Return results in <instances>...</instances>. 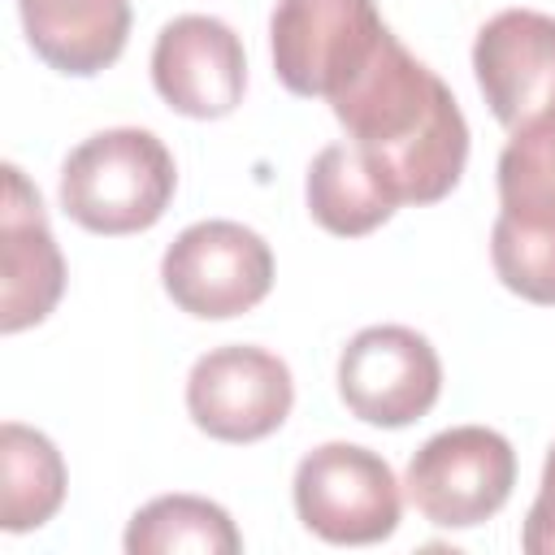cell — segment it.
<instances>
[{
    "instance_id": "7a4b0ae2",
    "label": "cell",
    "mask_w": 555,
    "mask_h": 555,
    "mask_svg": "<svg viewBox=\"0 0 555 555\" xmlns=\"http://www.w3.org/2000/svg\"><path fill=\"white\" fill-rule=\"evenodd\" d=\"M178 186L169 147L139 126H113L82 139L61 165V208L91 234L152 230Z\"/></svg>"
},
{
    "instance_id": "3957f363",
    "label": "cell",
    "mask_w": 555,
    "mask_h": 555,
    "mask_svg": "<svg viewBox=\"0 0 555 555\" xmlns=\"http://www.w3.org/2000/svg\"><path fill=\"white\" fill-rule=\"evenodd\" d=\"M390 26L373 0H278L269 17L273 69L291 95L330 100L382 48Z\"/></svg>"
},
{
    "instance_id": "ba28073f",
    "label": "cell",
    "mask_w": 555,
    "mask_h": 555,
    "mask_svg": "<svg viewBox=\"0 0 555 555\" xmlns=\"http://www.w3.org/2000/svg\"><path fill=\"white\" fill-rule=\"evenodd\" d=\"M295 382L286 360L264 347L230 343L195 360L186 377V412L217 442H260L291 416Z\"/></svg>"
},
{
    "instance_id": "d6986e66",
    "label": "cell",
    "mask_w": 555,
    "mask_h": 555,
    "mask_svg": "<svg viewBox=\"0 0 555 555\" xmlns=\"http://www.w3.org/2000/svg\"><path fill=\"white\" fill-rule=\"evenodd\" d=\"M542 486H555V447L546 451V464H542Z\"/></svg>"
},
{
    "instance_id": "52a82bcc",
    "label": "cell",
    "mask_w": 555,
    "mask_h": 555,
    "mask_svg": "<svg viewBox=\"0 0 555 555\" xmlns=\"http://www.w3.org/2000/svg\"><path fill=\"white\" fill-rule=\"evenodd\" d=\"M338 395L351 416L377 429H403L438 403L442 360L408 325H369L338 356Z\"/></svg>"
},
{
    "instance_id": "7c38bea8",
    "label": "cell",
    "mask_w": 555,
    "mask_h": 555,
    "mask_svg": "<svg viewBox=\"0 0 555 555\" xmlns=\"http://www.w3.org/2000/svg\"><path fill=\"white\" fill-rule=\"evenodd\" d=\"M26 39L61 74L108 69L130 39V0H17Z\"/></svg>"
},
{
    "instance_id": "9c48e42d",
    "label": "cell",
    "mask_w": 555,
    "mask_h": 555,
    "mask_svg": "<svg viewBox=\"0 0 555 555\" xmlns=\"http://www.w3.org/2000/svg\"><path fill=\"white\" fill-rule=\"evenodd\" d=\"M152 82L160 100L182 117H225L247 87L243 39L208 13H182L160 26L152 48Z\"/></svg>"
},
{
    "instance_id": "2e32d148",
    "label": "cell",
    "mask_w": 555,
    "mask_h": 555,
    "mask_svg": "<svg viewBox=\"0 0 555 555\" xmlns=\"http://www.w3.org/2000/svg\"><path fill=\"white\" fill-rule=\"evenodd\" d=\"M126 551L130 555H178V551L234 555L243 551V538L221 503L199 494H160L130 516Z\"/></svg>"
},
{
    "instance_id": "30bf717a",
    "label": "cell",
    "mask_w": 555,
    "mask_h": 555,
    "mask_svg": "<svg viewBox=\"0 0 555 555\" xmlns=\"http://www.w3.org/2000/svg\"><path fill=\"white\" fill-rule=\"evenodd\" d=\"M473 74L499 126L516 130L555 100V17L538 9L494 13L473 43Z\"/></svg>"
},
{
    "instance_id": "9a60e30c",
    "label": "cell",
    "mask_w": 555,
    "mask_h": 555,
    "mask_svg": "<svg viewBox=\"0 0 555 555\" xmlns=\"http://www.w3.org/2000/svg\"><path fill=\"white\" fill-rule=\"evenodd\" d=\"M0 525L9 533L39 529L65 503V460L56 442L30 425H0Z\"/></svg>"
},
{
    "instance_id": "5b68a950",
    "label": "cell",
    "mask_w": 555,
    "mask_h": 555,
    "mask_svg": "<svg viewBox=\"0 0 555 555\" xmlns=\"http://www.w3.org/2000/svg\"><path fill=\"white\" fill-rule=\"evenodd\" d=\"M408 499L438 529L490 520L516 486V451L499 429L455 425L434 434L408 464Z\"/></svg>"
},
{
    "instance_id": "5bb4252c",
    "label": "cell",
    "mask_w": 555,
    "mask_h": 555,
    "mask_svg": "<svg viewBox=\"0 0 555 555\" xmlns=\"http://www.w3.org/2000/svg\"><path fill=\"white\" fill-rule=\"evenodd\" d=\"M304 195H308L312 221L338 238H360L382 221H390L399 208L395 195L377 182V173L351 143H330L312 156Z\"/></svg>"
},
{
    "instance_id": "277c9868",
    "label": "cell",
    "mask_w": 555,
    "mask_h": 555,
    "mask_svg": "<svg viewBox=\"0 0 555 555\" xmlns=\"http://www.w3.org/2000/svg\"><path fill=\"white\" fill-rule=\"evenodd\" d=\"M299 520L334 546H373L399 529L403 494L395 468L356 442L312 447L295 468Z\"/></svg>"
},
{
    "instance_id": "8992f818",
    "label": "cell",
    "mask_w": 555,
    "mask_h": 555,
    "mask_svg": "<svg viewBox=\"0 0 555 555\" xmlns=\"http://www.w3.org/2000/svg\"><path fill=\"white\" fill-rule=\"evenodd\" d=\"M165 295L204 321L251 312L273 286V251L243 221H195L160 260Z\"/></svg>"
},
{
    "instance_id": "6da1fadb",
    "label": "cell",
    "mask_w": 555,
    "mask_h": 555,
    "mask_svg": "<svg viewBox=\"0 0 555 555\" xmlns=\"http://www.w3.org/2000/svg\"><path fill=\"white\" fill-rule=\"evenodd\" d=\"M325 104L395 204H438L455 191L468 160V121L451 87L395 35Z\"/></svg>"
},
{
    "instance_id": "4fadbf2b",
    "label": "cell",
    "mask_w": 555,
    "mask_h": 555,
    "mask_svg": "<svg viewBox=\"0 0 555 555\" xmlns=\"http://www.w3.org/2000/svg\"><path fill=\"white\" fill-rule=\"evenodd\" d=\"M490 260L499 282L512 295L529 304H555V195L551 191H499Z\"/></svg>"
},
{
    "instance_id": "8fae6325",
    "label": "cell",
    "mask_w": 555,
    "mask_h": 555,
    "mask_svg": "<svg viewBox=\"0 0 555 555\" xmlns=\"http://www.w3.org/2000/svg\"><path fill=\"white\" fill-rule=\"evenodd\" d=\"M0 243H4V295H0V330L17 334L39 325L61 291L65 260L48 230V212L39 191L26 182L17 165H4V208H0Z\"/></svg>"
},
{
    "instance_id": "e0dca14e",
    "label": "cell",
    "mask_w": 555,
    "mask_h": 555,
    "mask_svg": "<svg viewBox=\"0 0 555 555\" xmlns=\"http://www.w3.org/2000/svg\"><path fill=\"white\" fill-rule=\"evenodd\" d=\"M499 191H551L555 195V100L512 130L499 156Z\"/></svg>"
},
{
    "instance_id": "ac0fdd59",
    "label": "cell",
    "mask_w": 555,
    "mask_h": 555,
    "mask_svg": "<svg viewBox=\"0 0 555 555\" xmlns=\"http://www.w3.org/2000/svg\"><path fill=\"white\" fill-rule=\"evenodd\" d=\"M520 546L529 555H555V486H542L529 516H525V529H520Z\"/></svg>"
}]
</instances>
